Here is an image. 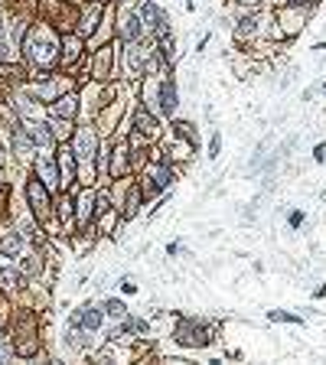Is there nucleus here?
I'll return each instance as SVG.
<instances>
[{
  "mask_svg": "<svg viewBox=\"0 0 326 365\" xmlns=\"http://www.w3.org/2000/svg\"><path fill=\"white\" fill-rule=\"evenodd\" d=\"M23 55L30 65L49 72L56 63H63V39L56 36L46 23H36L23 39Z\"/></svg>",
  "mask_w": 326,
  "mask_h": 365,
  "instance_id": "obj_1",
  "label": "nucleus"
},
{
  "mask_svg": "<svg viewBox=\"0 0 326 365\" xmlns=\"http://www.w3.org/2000/svg\"><path fill=\"white\" fill-rule=\"evenodd\" d=\"M140 101H144L147 108H154L160 117H177V111H179V85H177L173 69L163 72V75L157 78V85L144 88V92H140Z\"/></svg>",
  "mask_w": 326,
  "mask_h": 365,
  "instance_id": "obj_2",
  "label": "nucleus"
},
{
  "mask_svg": "<svg viewBox=\"0 0 326 365\" xmlns=\"http://www.w3.org/2000/svg\"><path fill=\"white\" fill-rule=\"evenodd\" d=\"M173 342H177L179 349H206L216 342V329L209 323H202L196 317H179L177 327H173Z\"/></svg>",
  "mask_w": 326,
  "mask_h": 365,
  "instance_id": "obj_3",
  "label": "nucleus"
},
{
  "mask_svg": "<svg viewBox=\"0 0 326 365\" xmlns=\"http://www.w3.org/2000/svg\"><path fill=\"white\" fill-rule=\"evenodd\" d=\"M121 75V39H108L92 49V78L98 85Z\"/></svg>",
  "mask_w": 326,
  "mask_h": 365,
  "instance_id": "obj_4",
  "label": "nucleus"
},
{
  "mask_svg": "<svg viewBox=\"0 0 326 365\" xmlns=\"http://www.w3.org/2000/svg\"><path fill=\"white\" fill-rule=\"evenodd\" d=\"M154 53V39H134V43H121V75L137 82L147 78V59Z\"/></svg>",
  "mask_w": 326,
  "mask_h": 365,
  "instance_id": "obj_5",
  "label": "nucleus"
},
{
  "mask_svg": "<svg viewBox=\"0 0 326 365\" xmlns=\"http://www.w3.org/2000/svg\"><path fill=\"white\" fill-rule=\"evenodd\" d=\"M117 23H115V36L121 43H134V39H144V20H140L137 0H117Z\"/></svg>",
  "mask_w": 326,
  "mask_h": 365,
  "instance_id": "obj_6",
  "label": "nucleus"
},
{
  "mask_svg": "<svg viewBox=\"0 0 326 365\" xmlns=\"http://www.w3.org/2000/svg\"><path fill=\"white\" fill-rule=\"evenodd\" d=\"M137 10H140V20H144V33L147 39H163L173 33V20L170 14L157 4V0H137Z\"/></svg>",
  "mask_w": 326,
  "mask_h": 365,
  "instance_id": "obj_7",
  "label": "nucleus"
},
{
  "mask_svg": "<svg viewBox=\"0 0 326 365\" xmlns=\"http://www.w3.org/2000/svg\"><path fill=\"white\" fill-rule=\"evenodd\" d=\"M127 127H131V131H137L140 137L147 140V144H157V140H160V134H163V131H160V117H157V111L147 108L144 101H137V105H134Z\"/></svg>",
  "mask_w": 326,
  "mask_h": 365,
  "instance_id": "obj_8",
  "label": "nucleus"
},
{
  "mask_svg": "<svg viewBox=\"0 0 326 365\" xmlns=\"http://www.w3.org/2000/svg\"><path fill=\"white\" fill-rule=\"evenodd\" d=\"M72 88H75V82H72L69 75H39V82L33 85V98L43 101V105H53V101H59L63 95H69Z\"/></svg>",
  "mask_w": 326,
  "mask_h": 365,
  "instance_id": "obj_9",
  "label": "nucleus"
},
{
  "mask_svg": "<svg viewBox=\"0 0 326 365\" xmlns=\"http://www.w3.org/2000/svg\"><path fill=\"white\" fill-rule=\"evenodd\" d=\"M69 147L75 150L78 164H85V160H95V157H98V150H101V131H98L95 125L75 127V131H72V144H69Z\"/></svg>",
  "mask_w": 326,
  "mask_h": 365,
  "instance_id": "obj_10",
  "label": "nucleus"
},
{
  "mask_svg": "<svg viewBox=\"0 0 326 365\" xmlns=\"http://www.w3.org/2000/svg\"><path fill=\"white\" fill-rule=\"evenodd\" d=\"M95 218H98V193H95V186H85L75 199V232L92 235Z\"/></svg>",
  "mask_w": 326,
  "mask_h": 365,
  "instance_id": "obj_11",
  "label": "nucleus"
},
{
  "mask_svg": "<svg viewBox=\"0 0 326 365\" xmlns=\"http://www.w3.org/2000/svg\"><path fill=\"white\" fill-rule=\"evenodd\" d=\"M49 193H53V189H49L39 176L26 183V199H30V212L36 222H46V218L53 216V196Z\"/></svg>",
  "mask_w": 326,
  "mask_h": 365,
  "instance_id": "obj_12",
  "label": "nucleus"
},
{
  "mask_svg": "<svg viewBox=\"0 0 326 365\" xmlns=\"http://www.w3.org/2000/svg\"><path fill=\"white\" fill-rule=\"evenodd\" d=\"M131 173H134L131 144H127V137H117L115 144L108 147V176L111 179H127Z\"/></svg>",
  "mask_w": 326,
  "mask_h": 365,
  "instance_id": "obj_13",
  "label": "nucleus"
},
{
  "mask_svg": "<svg viewBox=\"0 0 326 365\" xmlns=\"http://www.w3.org/2000/svg\"><path fill=\"white\" fill-rule=\"evenodd\" d=\"M101 23H105V4H98V0H88V4H82V10H78V23H75L78 36H82V39H92V33H98Z\"/></svg>",
  "mask_w": 326,
  "mask_h": 365,
  "instance_id": "obj_14",
  "label": "nucleus"
},
{
  "mask_svg": "<svg viewBox=\"0 0 326 365\" xmlns=\"http://www.w3.org/2000/svg\"><path fill=\"white\" fill-rule=\"evenodd\" d=\"M69 327H82V329H88V333H98V329L105 327V310L95 307V303H82L78 310H72Z\"/></svg>",
  "mask_w": 326,
  "mask_h": 365,
  "instance_id": "obj_15",
  "label": "nucleus"
},
{
  "mask_svg": "<svg viewBox=\"0 0 326 365\" xmlns=\"http://www.w3.org/2000/svg\"><path fill=\"white\" fill-rule=\"evenodd\" d=\"M14 349H16V356H36L39 336H36V319H33V313L20 317V339H16Z\"/></svg>",
  "mask_w": 326,
  "mask_h": 365,
  "instance_id": "obj_16",
  "label": "nucleus"
},
{
  "mask_svg": "<svg viewBox=\"0 0 326 365\" xmlns=\"http://www.w3.org/2000/svg\"><path fill=\"white\" fill-rule=\"evenodd\" d=\"M33 170H36V176L43 179L49 189H59V186H63V176H59V160H56V157L39 154L36 164H33Z\"/></svg>",
  "mask_w": 326,
  "mask_h": 365,
  "instance_id": "obj_17",
  "label": "nucleus"
},
{
  "mask_svg": "<svg viewBox=\"0 0 326 365\" xmlns=\"http://www.w3.org/2000/svg\"><path fill=\"white\" fill-rule=\"evenodd\" d=\"M56 160H59V176H63V189L75 186V183H78V157H75V150L63 144Z\"/></svg>",
  "mask_w": 326,
  "mask_h": 365,
  "instance_id": "obj_18",
  "label": "nucleus"
},
{
  "mask_svg": "<svg viewBox=\"0 0 326 365\" xmlns=\"http://www.w3.org/2000/svg\"><path fill=\"white\" fill-rule=\"evenodd\" d=\"M140 206H144V193H140L137 179H134L131 186H127L125 199H117V212H121V222H131V218H137Z\"/></svg>",
  "mask_w": 326,
  "mask_h": 365,
  "instance_id": "obj_19",
  "label": "nucleus"
},
{
  "mask_svg": "<svg viewBox=\"0 0 326 365\" xmlns=\"http://www.w3.org/2000/svg\"><path fill=\"white\" fill-rule=\"evenodd\" d=\"M82 46H85V39L78 36V33H65V36H63V65H65V69H72V65L85 55V49H82Z\"/></svg>",
  "mask_w": 326,
  "mask_h": 365,
  "instance_id": "obj_20",
  "label": "nucleus"
},
{
  "mask_svg": "<svg viewBox=\"0 0 326 365\" xmlns=\"http://www.w3.org/2000/svg\"><path fill=\"white\" fill-rule=\"evenodd\" d=\"M56 218L65 226V232L75 226V196H72L69 189H63V196L56 199Z\"/></svg>",
  "mask_w": 326,
  "mask_h": 365,
  "instance_id": "obj_21",
  "label": "nucleus"
},
{
  "mask_svg": "<svg viewBox=\"0 0 326 365\" xmlns=\"http://www.w3.org/2000/svg\"><path fill=\"white\" fill-rule=\"evenodd\" d=\"M20 251H23V232H20V228H4V232H0V255L16 258Z\"/></svg>",
  "mask_w": 326,
  "mask_h": 365,
  "instance_id": "obj_22",
  "label": "nucleus"
},
{
  "mask_svg": "<svg viewBox=\"0 0 326 365\" xmlns=\"http://www.w3.org/2000/svg\"><path fill=\"white\" fill-rule=\"evenodd\" d=\"M26 134H30V140L36 144V147H53L56 137H53V127L49 125H39V121H23Z\"/></svg>",
  "mask_w": 326,
  "mask_h": 365,
  "instance_id": "obj_23",
  "label": "nucleus"
},
{
  "mask_svg": "<svg viewBox=\"0 0 326 365\" xmlns=\"http://www.w3.org/2000/svg\"><path fill=\"white\" fill-rule=\"evenodd\" d=\"M75 115H78V98L75 95H63L59 101L49 105V117H69V121H75Z\"/></svg>",
  "mask_w": 326,
  "mask_h": 365,
  "instance_id": "obj_24",
  "label": "nucleus"
},
{
  "mask_svg": "<svg viewBox=\"0 0 326 365\" xmlns=\"http://www.w3.org/2000/svg\"><path fill=\"white\" fill-rule=\"evenodd\" d=\"M154 49H157V53H160V59H163V63H167V69H173V63H177V36H173V33H170V36H163V39H154Z\"/></svg>",
  "mask_w": 326,
  "mask_h": 365,
  "instance_id": "obj_25",
  "label": "nucleus"
},
{
  "mask_svg": "<svg viewBox=\"0 0 326 365\" xmlns=\"http://www.w3.org/2000/svg\"><path fill=\"white\" fill-rule=\"evenodd\" d=\"M173 137H183V140H189V144H196V147H199V131H196L193 127V121H173Z\"/></svg>",
  "mask_w": 326,
  "mask_h": 365,
  "instance_id": "obj_26",
  "label": "nucleus"
},
{
  "mask_svg": "<svg viewBox=\"0 0 326 365\" xmlns=\"http://www.w3.org/2000/svg\"><path fill=\"white\" fill-rule=\"evenodd\" d=\"M49 127H53L56 140H65V137H72V131H75V121H69V117H49Z\"/></svg>",
  "mask_w": 326,
  "mask_h": 365,
  "instance_id": "obj_27",
  "label": "nucleus"
},
{
  "mask_svg": "<svg viewBox=\"0 0 326 365\" xmlns=\"http://www.w3.org/2000/svg\"><path fill=\"white\" fill-rule=\"evenodd\" d=\"M101 310H105V317H111V319H125L127 317V303L117 300V297H108V300L101 303Z\"/></svg>",
  "mask_w": 326,
  "mask_h": 365,
  "instance_id": "obj_28",
  "label": "nucleus"
},
{
  "mask_svg": "<svg viewBox=\"0 0 326 365\" xmlns=\"http://www.w3.org/2000/svg\"><path fill=\"white\" fill-rule=\"evenodd\" d=\"M268 319L271 323H290V327H303L307 323L300 313H288V310H268Z\"/></svg>",
  "mask_w": 326,
  "mask_h": 365,
  "instance_id": "obj_29",
  "label": "nucleus"
},
{
  "mask_svg": "<svg viewBox=\"0 0 326 365\" xmlns=\"http://www.w3.org/2000/svg\"><path fill=\"white\" fill-rule=\"evenodd\" d=\"M0 284H4V287H20V284H23V274L14 271V268H4V271H0Z\"/></svg>",
  "mask_w": 326,
  "mask_h": 365,
  "instance_id": "obj_30",
  "label": "nucleus"
},
{
  "mask_svg": "<svg viewBox=\"0 0 326 365\" xmlns=\"http://www.w3.org/2000/svg\"><path fill=\"white\" fill-rule=\"evenodd\" d=\"M14 55H16V49H10V39L4 33V20H0V63H10Z\"/></svg>",
  "mask_w": 326,
  "mask_h": 365,
  "instance_id": "obj_31",
  "label": "nucleus"
},
{
  "mask_svg": "<svg viewBox=\"0 0 326 365\" xmlns=\"http://www.w3.org/2000/svg\"><path fill=\"white\" fill-rule=\"evenodd\" d=\"M219 154H222V134L219 131H212V137H209V160H219Z\"/></svg>",
  "mask_w": 326,
  "mask_h": 365,
  "instance_id": "obj_32",
  "label": "nucleus"
},
{
  "mask_svg": "<svg viewBox=\"0 0 326 365\" xmlns=\"http://www.w3.org/2000/svg\"><path fill=\"white\" fill-rule=\"evenodd\" d=\"M303 222H307V212H303V209H290L288 212V226L290 228H300Z\"/></svg>",
  "mask_w": 326,
  "mask_h": 365,
  "instance_id": "obj_33",
  "label": "nucleus"
},
{
  "mask_svg": "<svg viewBox=\"0 0 326 365\" xmlns=\"http://www.w3.org/2000/svg\"><path fill=\"white\" fill-rule=\"evenodd\" d=\"M14 346H10V342H4V339H0V362H10V359H14Z\"/></svg>",
  "mask_w": 326,
  "mask_h": 365,
  "instance_id": "obj_34",
  "label": "nucleus"
},
{
  "mask_svg": "<svg viewBox=\"0 0 326 365\" xmlns=\"http://www.w3.org/2000/svg\"><path fill=\"white\" fill-rule=\"evenodd\" d=\"M313 164H326V144H317V147H313Z\"/></svg>",
  "mask_w": 326,
  "mask_h": 365,
  "instance_id": "obj_35",
  "label": "nucleus"
},
{
  "mask_svg": "<svg viewBox=\"0 0 326 365\" xmlns=\"http://www.w3.org/2000/svg\"><path fill=\"white\" fill-rule=\"evenodd\" d=\"M121 290H125V294L131 297V294H137V284H134L131 277H121Z\"/></svg>",
  "mask_w": 326,
  "mask_h": 365,
  "instance_id": "obj_36",
  "label": "nucleus"
},
{
  "mask_svg": "<svg viewBox=\"0 0 326 365\" xmlns=\"http://www.w3.org/2000/svg\"><path fill=\"white\" fill-rule=\"evenodd\" d=\"M4 202H7V186H0V218L7 216V206H4Z\"/></svg>",
  "mask_w": 326,
  "mask_h": 365,
  "instance_id": "obj_37",
  "label": "nucleus"
},
{
  "mask_svg": "<svg viewBox=\"0 0 326 365\" xmlns=\"http://www.w3.org/2000/svg\"><path fill=\"white\" fill-rule=\"evenodd\" d=\"M235 4H241V7H261V4H268V0H235Z\"/></svg>",
  "mask_w": 326,
  "mask_h": 365,
  "instance_id": "obj_38",
  "label": "nucleus"
},
{
  "mask_svg": "<svg viewBox=\"0 0 326 365\" xmlns=\"http://www.w3.org/2000/svg\"><path fill=\"white\" fill-rule=\"evenodd\" d=\"M173 255H179V241H170V245H167V258H173Z\"/></svg>",
  "mask_w": 326,
  "mask_h": 365,
  "instance_id": "obj_39",
  "label": "nucleus"
},
{
  "mask_svg": "<svg viewBox=\"0 0 326 365\" xmlns=\"http://www.w3.org/2000/svg\"><path fill=\"white\" fill-rule=\"evenodd\" d=\"M209 39H212V36H209V33H206V36H202V39H199V43H196V53H202V49L209 46Z\"/></svg>",
  "mask_w": 326,
  "mask_h": 365,
  "instance_id": "obj_40",
  "label": "nucleus"
},
{
  "mask_svg": "<svg viewBox=\"0 0 326 365\" xmlns=\"http://www.w3.org/2000/svg\"><path fill=\"white\" fill-rule=\"evenodd\" d=\"M323 297H326V284H320V287L313 290V300H323Z\"/></svg>",
  "mask_w": 326,
  "mask_h": 365,
  "instance_id": "obj_41",
  "label": "nucleus"
},
{
  "mask_svg": "<svg viewBox=\"0 0 326 365\" xmlns=\"http://www.w3.org/2000/svg\"><path fill=\"white\" fill-rule=\"evenodd\" d=\"M320 92H323V95H326V82H320Z\"/></svg>",
  "mask_w": 326,
  "mask_h": 365,
  "instance_id": "obj_42",
  "label": "nucleus"
},
{
  "mask_svg": "<svg viewBox=\"0 0 326 365\" xmlns=\"http://www.w3.org/2000/svg\"><path fill=\"white\" fill-rule=\"evenodd\" d=\"M0 339H4V319H0Z\"/></svg>",
  "mask_w": 326,
  "mask_h": 365,
  "instance_id": "obj_43",
  "label": "nucleus"
},
{
  "mask_svg": "<svg viewBox=\"0 0 326 365\" xmlns=\"http://www.w3.org/2000/svg\"><path fill=\"white\" fill-rule=\"evenodd\" d=\"M280 4H288V0H274V7H280Z\"/></svg>",
  "mask_w": 326,
  "mask_h": 365,
  "instance_id": "obj_44",
  "label": "nucleus"
}]
</instances>
